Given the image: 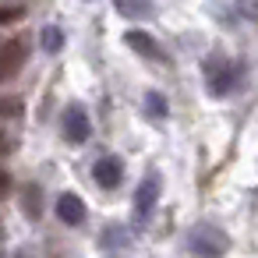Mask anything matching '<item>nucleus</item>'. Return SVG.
I'll list each match as a JSON object with an SVG mask.
<instances>
[{
	"instance_id": "nucleus-1",
	"label": "nucleus",
	"mask_w": 258,
	"mask_h": 258,
	"mask_svg": "<svg viewBox=\"0 0 258 258\" xmlns=\"http://www.w3.org/2000/svg\"><path fill=\"white\" fill-rule=\"evenodd\" d=\"M187 251H191V258H226L230 237H226V230H219L216 223H198V226L187 233Z\"/></svg>"
},
{
	"instance_id": "nucleus-2",
	"label": "nucleus",
	"mask_w": 258,
	"mask_h": 258,
	"mask_svg": "<svg viewBox=\"0 0 258 258\" xmlns=\"http://www.w3.org/2000/svg\"><path fill=\"white\" fill-rule=\"evenodd\" d=\"M233 85H237V68H233V60H230L223 50H212V53L205 57V89H209V96L223 99V96L233 92Z\"/></svg>"
},
{
	"instance_id": "nucleus-3",
	"label": "nucleus",
	"mask_w": 258,
	"mask_h": 258,
	"mask_svg": "<svg viewBox=\"0 0 258 258\" xmlns=\"http://www.w3.org/2000/svg\"><path fill=\"white\" fill-rule=\"evenodd\" d=\"M159 187H163V177H159V173H145V177H142V184H138V191H135V219H138V223H145V219L152 216V209H156V202H159Z\"/></svg>"
},
{
	"instance_id": "nucleus-4",
	"label": "nucleus",
	"mask_w": 258,
	"mask_h": 258,
	"mask_svg": "<svg viewBox=\"0 0 258 258\" xmlns=\"http://www.w3.org/2000/svg\"><path fill=\"white\" fill-rule=\"evenodd\" d=\"M25 64V43L22 39H11L0 46V82H11Z\"/></svg>"
},
{
	"instance_id": "nucleus-5",
	"label": "nucleus",
	"mask_w": 258,
	"mask_h": 258,
	"mask_svg": "<svg viewBox=\"0 0 258 258\" xmlns=\"http://www.w3.org/2000/svg\"><path fill=\"white\" fill-rule=\"evenodd\" d=\"M64 138L71 145H82L89 138V113L82 106H68L64 110Z\"/></svg>"
},
{
	"instance_id": "nucleus-6",
	"label": "nucleus",
	"mask_w": 258,
	"mask_h": 258,
	"mask_svg": "<svg viewBox=\"0 0 258 258\" xmlns=\"http://www.w3.org/2000/svg\"><path fill=\"white\" fill-rule=\"evenodd\" d=\"M92 177H96V184H99V187L113 191V187L120 184V177H124V163H120L117 156H103V159L92 166Z\"/></svg>"
},
{
	"instance_id": "nucleus-7",
	"label": "nucleus",
	"mask_w": 258,
	"mask_h": 258,
	"mask_svg": "<svg viewBox=\"0 0 258 258\" xmlns=\"http://www.w3.org/2000/svg\"><path fill=\"white\" fill-rule=\"evenodd\" d=\"M57 216H60V223H68V226H82V223H85V202H82L75 191H64L60 202H57Z\"/></svg>"
},
{
	"instance_id": "nucleus-8",
	"label": "nucleus",
	"mask_w": 258,
	"mask_h": 258,
	"mask_svg": "<svg viewBox=\"0 0 258 258\" xmlns=\"http://www.w3.org/2000/svg\"><path fill=\"white\" fill-rule=\"evenodd\" d=\"M124 39H127V46H131V50H138L142 57H149V60H166L163 46H159V43H156L152 36H145V32H138V29H131V32L124 36Z\"/></svg>"
},
{
	"instance_id": "nucleus-9",
	"label": "nucleus",
	"mask_w": 258,
	"mask_h": 258,
	"mask_svg": "<svg viewBox=\"0 0 258 258\" xmlns=\"http://www.w3.org/2000/svg\"><path fill=\"white\" fill-rule=\"evenodd\" d=\"M113 8L124 15V18H131V22H142V18H149L156 8H152V0H113Z\"/></svg>"
},
{
	"instance_id": "nucleus-10",
	"label": "nucleus",
	"mask_w": 258,
	"mask_h": 258,
	"mask_svg": "<svg viewBox=\"0 0 258 258\" xmlns=\"http://www.w3.org/2000/svg\"><path fill=\"white\" fill-rule=\"evenodd\" d=\"M39 43H43V50H46V53H57V50L64 46V32H60L57 25H46V29L39 32Z\"/></svg>"
},
{
	"instance_id": "nucleus-11",
	"label": "nucleus",
	"mask_w": 258,
	"mask_h": 258,
	"mask_svg": "<svg viewBox=\"0 0 258 258\" xmlns=\"http://www.w3.org/2000/svg\"><path fill=\"white\" fill-rule=\"evenodd\" d=\"M145 113L152 120H166V96L163 92H149L145 96Z\"/></svg>"
},
{
	"instance_id": "nucleus-12",
	"label": "nucleus",
	"mask_w": 258,
	"mask_h": 258,
	"mask_svg": "<svg viewBox=\"0 0 258 258\" xmlns=\"http://www.w3.org/2000/svg\"><path fill=\"white\" fill-rule=\"evenodd\" d=\"M124 244H131V233H127V230L110 226V230L103 233V247H106V251H110V247H124Z\"/></svg>"
},
{
	"instance_id": "nucleus-13",
	"label": "nucleus",
	"mask_w": 258,
	"mask_h": 258,
	"mask_svg": "<svg viewBox=\"0 0 258 258\" xmlns=\"http://www.w3.org/2000/svg\"><path fill=\"white\" fill-rule=\"evenodd\" d=\"M22 18H25L22 4H0V25H11V22H22Z\"/></svg>"
},
{
	"instance_id": "nucleus-14",
	"label": "nucleus",
	"mask_w": 258,
	"mask_h": 258,
	"mask_svg": "<svg viewBox=\"0 0 258 258\" xmlns=\"http://www.w3.org/2000/svg\"><path fill=\"white\" fill-rule=\"evenodd\" d=\"M237 8H240V15H244L247 22L258 18V0H237Z\"/></svg>"
},
{
	"instance_id": "nucleus-15",
	"label": "nucleus",
	"mask_w": 258,
	"mask_h": 258,
	"mask_svg": "<svg viewBox=\"0 0 258 258\" xmlns=\"http://www.w3.org/2000/svg\"><path fill=\"white\" fill-rule=\"evenodd\" d=\"M0 113H11V117H15V113H18V103H0Z\"/></svg>"
},
{
	"instance_id": "nucleus-16",
	"label": "nucleus",
	"mask_w": 258,
	"mask_h": 258,
	"mask_svg": "<svg viewBox=\"0 0 258 258\" xmlns=\"http://www.w3.org/2000/svg\"><path fill=\"white\" fill-rule=\"evenodd\" d=\"M8 184H11V180H8V173H4V170H0V198H4V195H8Z\"/></svg>"
}]
</instances>
